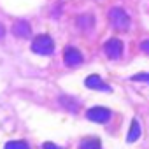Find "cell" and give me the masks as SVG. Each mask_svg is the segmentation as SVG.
<instances>
[{
	"label": "cell",
	"instance_id": "16",
	"mask_svg": "<svg viewBox=\"0 0 149 149\" xmlns=\"http://www.w3.org/2000/svg\"><path fill=\"white\" fill-rule=\"evenodd\" d=\"M4 33H6V30H4V26H2V25H0V39L4 37Z\"/></svg>",
	"mask_w": 149,
	"mask_h": 149
},
{
	"label": "cell",
	"instance_id": "5",
	"mask_svg": "<svg viewBox=\"0 0 149 149\" xmlns=\"http://www.w3.org/2000/svg\"><path fill=\"white\" fill-rule=\"evenodd\" d=\"M104 51H105V54H107L109 58L116 60V58H119L121 53H123V42H121L119 39H109V40L105 42V46H104Z\"/></svg>",
	"mask_w": 149,
	"mask_h": 149
},
{
	"label": "cell",
	"instance_id": "9",
	"mask_svg": "<svg viewBox=\"0 0 149 149\" xmlns=\"http://www.w3.org/2000/svg\"><path fill=\"white\" fill-rule=\"evenodd\" d=\"M93 25H95V19H93V16L91 14H81L79 18H77V26L81 28V30H91L93 28Z\"/></svg>",
	"mask_w": 149,
	"mask_h": 149
},
{
	"label": "cell",
	"instance_id": "6",
	"mask_svg": "<svg viewBox=\"0 0 149 149\" xmlns=\"http://www.w3.org/2000/svg\"><path fill=\"white\" fill-rule=\"evenodd\" d=\"M84 86L90 90H97V91H111V86H107L104 83V79L100 76H97V74H91V76H88L84 79Z\"/></svg>",
	"mask_w": 149,
	"mask_h": 149
},
{
	"label": "cell",
	"instance_id": "14",
	"mask_svg": "<svg viewBox=\"0 0 149 149\" xmlns=\"http://www.w3.org/2000/svg\"><path fill=\"white\" fill-rule=\"evenodd\" d=\"M42 149H63V147H60V146H56L53 142H44L42 144Z\"/></svg>",
	"mask_w": 149,
	"mask_h": 149
},
{
	"label": "cell",
	"instance_id": "15",
	"mask_svg": "<svg viewBox=\"0 0 149 149\" xmlns=\"http://www.w3.org/2000/svg\"><path fill=\"white\" fill-rule=\"evenodd\" d=\"M140 49H142L144 53H147V54H149V39H147V40H142V42H140Z\"/></svg>",
	"mask_w": 149,
	"mask_h": 149
},
{
	"label": "cell",
	"instance_id": "7",
	"mask_svg": "<svg viewBox=\"0 0 149 149\" xmlns=\"http://www.w3.org/2000/svg\"><path fill=\"white\" fill-rule=\"evenodd\" d=\"M13 33H14L16 37H19V39H28L30 33H32V26H30L28 21L18 19V21L14 23V26H13Z\"/></svg>",
	"mask_w": 149,
	"mask_h": 149
},
{
	"label": "cell",
	"instance_id": "8",
	"mask_svg": "<svg viewBox=\"0 0 149 149\" xmlns=\"http://www.w3.org/2000/svg\"><path fill=\"white\" fill-rule=\"evenodd\" d=\"M140 133H142V128H140V123L137 121V119H132V125H130V130H128V135H126V140L132 144V142H135L139 137H140Z\"/></svg>",
	"mask_w": 149,
	"mask_h": 149
},
{
	"label": "cell",
	"instance_id": "2",
	"mask_svg": "<svg viewBox=\"0 0 149 149\" xmlns=\"http://www.w3.org/2000/svg\"><path fill=\"white\" fill-rule=\"evenodd\" d=\"M32 51L37 53V54H42V56H49V54H53V51H54V42H53V39H51L49 35L40 33V35H37V37L33 39V42H32Z\"/></svg>",
	"mask_w": 149,
	"mask_h": 149
},
{
	"label": "cell",
	"instance_id": "13",
	"mask_svg": "<svg viewBox=\"0 0 149 149\" xmlns=\"http://www.w3.org/2000/svg\"><path fill=\"white\" fill-rule=\"evenodd\" d=\"M133 81H137V83H146V84H149V72H140V74H135V76L132 77Z\"/></svg>",
	"mask_w": 149,
	"mask_h": 149
},
{
	"label": "cell",
	"instance_id": "11",
	"mask_svg": "<svg viewBox=\"0 0 149 149\" xmlns=\"http://www.w3.org/2000/svg\"><path fill=\"white\" fill-rule=\"evenodd\" d=\"M79 149H102V144L98 139H86L81 142Z\"/></svg>",
	"mask_w": 149,
	"mask_h": 149
},
{
	"label": "cell",
	"instance_id": "4",
	"mask_svg": "<svg viewBox=\"0 0 149 149\" xmlns=\"http://www.w3.org/2000/svg\"><path fill=\"white\" fill-rule=\"evenodd\" d=\"M63 61L67 67H77L83 63V54L77 47H72V46H67L65 51H63Z\"/></svg>",
	"mask_w": 149,
	"mask_h": 149
},
{
	"label": "cell",
	"instance_id": "10",
	"mask_svg": "<svg viewBox=\"0 0 149 149\" xmlns=\"http://www.w3.org/2000/svg\"><path fill=\"white\" fill-rule=\"evenodd\" d=\"M60 102H61V105H63L67 111H70V112H77V109H79V104L74 100V98L61 97V98H60Z\"/></svg>",
	"mask_w": 149,
	"mask_h": 149
},
{
	"label": "cell",
	"instance_id": "12",
	"mask_svg": "<svg viewBox=\"0 0 149 149\" xmlns=\"http://www.w3.org/2000/svg\"><path fill=\"white\" fill-rule=\"evenodd\" d=\"M6 149H30V146L25 140H9L6 144Z\"/></svg>",
	"mask_w": 149,
	"mask_h": 149
},
{
	"label": "cell",
	"instance_id": "1",
	"mask_svg": "<svg viewBox=\"0 0 149 149\" xmlns=\"http://www.w3.org/2000/svg\"><path fill=\"white\" fill-rule=\"evenodd\" d=\"M109 21H111V25L116 28V30H119V32H125V30H128L130 28V16L125 13V9H121V7H112L111 11H109Z\"/></svg>",
	"mask_w": 149,
	"mask_h": 149
},
{
	"label": "cell",
	"instance_id": "3",
	"mask_svg": "<svg viewBox=\"0 0 149 149\" xmlns=\"http://www.w3.org/2000/svg\"><path fill=\"white\" fill-rule=\"evenodd\" d=\"M111 116H112V112L107 107H91L86 111V118L95 123H107L111 119Z\"/></svg>",
	"mask_w": 149,
	"mask_h": 149
}]
</instances>
